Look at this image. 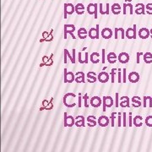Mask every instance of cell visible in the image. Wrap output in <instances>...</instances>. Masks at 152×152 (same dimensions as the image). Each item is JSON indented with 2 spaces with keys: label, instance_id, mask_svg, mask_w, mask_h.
<instances>
[{
  "label": "cell",
  "instance_id": "cell-1",
  "mask_svg": "<svg viewBox=\"0 0 152 152\" xmlns=\"http://www.w3.org/2000/svg\"><path fill=\"white\" fill-rule=\"evenodd\" d=\"M76 97V95L75 93H72V92H69L67 93L63 96V104L66 107H69V108H72V107H75L76 106L75 103V98H73L72 100H70L72 97Z\"/></svg>",
  "mask_w": 152,
  "mask_h": 152
},
{
  "label": "cell",
  "instance_id": "cell-2",
  "mask_svg": "<svg viewBox=\"0 0 152 152\" xmlns=\"http://www.w3.org/2000/svg\"><path fill=\"white\" fill-rule=\"evenodd\" d=\"M63 29H64V39H67V36L68 34H70L71 35V36H72V38L73 39H75V35H74V32H75V26H74V25H72V24H66V25H64V26H63Z\"/></svg>",
  "mask_w": 152,
  "mask_h": 152
},
{
  "label": "cell",
  "instance_id": "cell-3",
  "mask_svg": "<svg viewBox=\"0 0 152 152\" xmlns=\"http://www.w3.org/2000/svg\"><path fill=\"white\" fill-rule=\"evenodd\" d=\"M63 9H64V19H67L68 15H71L75 12V6L71 3L64 4Z\"/></svg>",
  "mask_w": 152,
  "mask_h": 152
},
{
  "label": "cell",
  "instance_id": "cell-4",
  "mask_svg": "<svg viewBox=\"0 0 152 152\" xmlns=\"http://www.w3.org/2000/svg\"><path fill=\"white\" fill-rule=\"evenodd\" d=\"M114 102L112 97H102V111L106 112L107 108H110L113 106Z\"/></svg>",
  "mask_w": 152,
  "mask_h": 152
},
{
  "label": "cell",
  "instance_id": "cell-5",
  "mask_svg": "<svg viewBox=\"0 0 152 152\" xmlns=\"http://www.w3.org/2000/svg\"><path fill=\"white\" fill-rule=\"evenodd\" d=\"M63 81L64 83H73L75 81V75L73 72H68L67 69H64Z\"/></svg>",
  "mask_w": 152,
  "mask_h": 152
},
{
  "label": "cell",
  "instance_id": "cell-6",
  "mask_svg": "<svg viewBox=\"0 0 152 152\" xmlns=\"http://www.w3.org/2000/svg\"><path fill=\"white\" fill-rule=\"evenodd\" d=\"M125 37L128 39H136V25H134L133 28H129L125 31Z\"/></svg>",
  "mask_w": 152,
  "mask_h": 152
},
{
  "label": "cell",
  "instance_id": "cell-7",
  "mask_svg": "<svg viewBox=\"0 0 152 152\" xmlns=\"http://www.w3.org/2000/svg\"><path fill=\"white\" fill-rule=\"evenodd\" d=\"M110 75L108 73L102 71V72H101L97 75V80L100 83H107L110 80Z\"/></svg>",
  "mask_w": 152,
  "mask_h": 152
},
{
  "label": "cell",
  "instance_id": "cell-8",
  "mask_svg": "<svg viewBox=\"0 0 152 152\" xmlns=\"http://www.w3.org/2000/svg\"><path fill=\"white\" fill-rule=\"evenodd\" d=\"M99 25H97L96 27L90 28L88 31V36L90 39L95 40V39H99Z\"/></svg>",
  "mask_w": 152,
  "mask_h": 152
},
{
  "label": "cell",
  "instance_id": "cell-9",
  "mask_svg": "<svg viewBox=\"0 0 152 152\" xmlns=\"http://www.w3.org/2000/svg\"><path fill=\"white\" fill-rule=\"evenodd\" d=\"M129 54L125 53V52H123V53H120L118 56V62L121 63H127L129 61Z\"/></svg>",
  "mask_w": 152,
  "mask_h": 152
},
{
  "label": "cell",
  "instance_id": "cell-10",
  "mask_svg": "<svg viewBox=\"0 0 152 152\" xmlns=\"http://www.w3.org/2000/svg\"><path fill=\"white\" fill-rule=\"evenodd\" d=\"M128 79H129V81L130 83H138L139 80V75L137 72L133 71V72H130V73L129 74Z\"/></svg>",
  "mask_w": 152,
  "mask_h": 152
},
{
  "label": "cell",
  "instance_id": "cell-11",
  "mask_svg": "<svg viewBox=\"0 0 152 152\" xmlns=\"http://www.w3.org/2000/svg\"><path fill=\"white\" fill-rule=\"evenodd\" d=\"M112 35H113V32L112 31V29L110 28H104L102 30V37L106 39V40H108L112 37Z\"/></svg>",
  "mask_w": 152,
  "mask_h": 152
},
{
  "label": "cell",
  "instance_id": "cell-12",
  "mask_svg": "<svg viewBox=\"0 0 152 152\" xmlns=\"http://www.w3.org/2000/svg\"><path fill=\"white\" fill-rule=\"evenodd\" d=\"M102 98L99 97H93L90 98V103L91 105V107H95V108H97V107H101L102 106Z\"/></svg>",
  "mask_w": 152,
  "mask_h": 152
},
{
  "label": "cell",
  "instance_id": "cell-13",
  "mask_svg": "<svg viewBox=\"0 0 152 152\" xmlns=\"http://www.w3.org/2000/svg\"><path fill=\"white\" fill-rule=\"evenodd\" d=\"M109 123H110V119L107 116H101L100 118H98V120H97V124H98L99 126H101L102 128L107 127V125L109 124Z\"/></svg>",
  "mask_w": 152,
  "mask_h": 152
},
{
  "label": "cell",
  "instance_id": "cell-14",
  "mask_svg": "<svg viewBox=\"0 0 152 152\" xmlns=\"http://www.w3.org/2000/svg\"><path fill=\"white\" fill-rule=\"evenodd\" d=\"M75 82L76 83H85V75L82 71H78L75 73Z\"/></svg>",
  "mask_w": 152,
  "mask_h": 152
},
{
  "label": "cell",
  "instance_id": "cell-15",
  "mask_svg": "<svg viewBox=\"0 0 152 152\" xmlns=\"http://www.w3.org/2000/svg\"><path fill=\"white\" fill-rule=\"evenodd\" d=\"M138 35L139 38H141V39H147L150 36L151 32H150L149 29H147V28H141L139 31Z\"/></svg>",
  "mask_w": 152,
  "mask_h": 152
},
{
  "label": "cell",
  "instance_id": "cell-16",
  "mask_svg": "<svg viewBox=\"0 0 152 152\" xmlns=\"http://www.w3.org/2000/svg\"><path fill=\"white\" fill-rule=\"evenodd\" d=\"M99 12L102 15H104V14L109 15V13H110V5H109V4L108 3L106 4V9H103V4L102 3L99 4Z\"/></svg>",
  "mask_w": 152,
  "mask_h": 152
},
{
  "label": "cell",
  "instance_id": "cell-17",
  "mask_svg": "<svg viewBox=\"0 0 152 152\" xmlns=\"http://www.w3.org/2000/svg\"><path fill=\"white\" fill-rule=\"evenodd\" d=\"M86 80L89 83H96L97 80V74L93 71H90L86 74Z\"/></svg>",
  "mask_w": 152,
  "mask_h": 152
},
{
  "label": "cell",
  "instance_id": "cell-18",
  "mask_svg": "<svg viewBox=\"0 0 152 152\" xmlns=\"http://www.w3.org/2000/svg\"><path fill=\"white\" fill-rule=\"evenodd\" d=\"M120 102H119V107L125 108V107H129V97H121L119 98Z\"/></svg>",
  "mask_w": 152,
  "mask_h": 152
},
{
  "label": "cell",
  "instance_id": "cell-19",
  "mask_svg": "<svg viewBox=\"0 0 152 152\" xmlns=\"http://www.w3.org/2000/svg\"><path fill=\"white\" fill-rule=\"evenodd\" d=\"M111 10H112V14H114V15H118V14L121 13V11H122V7H121V5L119 4L115 3V4H113L112 5Z\"/></svg>",
  "mask_w": 152,
  "mask_h": 152
},
{
  "label": "cell",
  "instance_id": "cell-20",
  "mask_svg": "<svg viewBox=\"0 0 152 152\" xmlns=\"http://www.w3.org/2000/svg\"><path fill=\"white\" fill-rule=\"evenodd\" d=\"M98 4H93V3H90L88 4V6L86 8V11H87V13L90 15H93V14H95L96 13V9L98 7Z\"/></svg>",
  "mask_w": 152,
  "mask_h": 152
},
{
  "label": "cell",
  "instance_id": "cell-21",
  "mask_svg": "<svg viewBox=\"0 0 152 152\" xmlns=\"http://www.w3.org/2000/svg\"><path fill=\"white\" fill-rule=\"evenodd\" d=\"M135 7L137 8V9H135V14H138V15L145 14V6L143 4L139 3L135 5Z\"/></svg>",
  "mask_w": 152,
  "mask_h": 152
},
{
  "label": "cell",
  "instance_id": "cell-22",
  "mask_svg": "<svg viewBox=\"0 0 152 152\" xmlns=\"http://www.w3.org/2000/svg\"><path fill=\"white\" fill-rule=\"evenodd\" d=\"M107 61L109 63H115L117 62V59H118V56L116 55V53H113V52H111L109 53L107 55Z\"/></svg>",
  "mask_w": 152,
  "mask_h": 152
},
{
  "label": "cell",
  "instance_id": "cell-23",
  "mask_svg": "<svg viewBox=\"0 0 152 152\" xmlns=\"http://www.w3.org/2000/svg\"><path fill=\"white\" fill-rule=\"evenodd\" d=\"M88 36V31L85 28H80L78 31V37L81 40L85 39Z\"/></svg>",
  "mask_w": 152,
  "mask_h": 152
},
{
  "label": "cell",
  "instance_id": "cell-24",
  "mask_svg": "<svg viewBox=\"0 0 152 152\" xmlns=\"http://www.w3.org/2000/svg\"><path fill=\"white\" fill-rule=\"evenodd\" d=\"M85 11V7L84 5L83 4L81 3H79L75 5V13L79 15H81V14H84Z\"/></svg>",
  "mask_w": 152,
  "mask_h": 152
},
{
  "label": "cell",
  "instance_id": "cell-25",
  "mask_svg": "<svg viewBox=\"0 0 152 152\" xmlns=\"http://www.w3.org/2000/svg\"><path fill=\"white\" fill-rule=\"evenodd\" d=\"M100 53H92L90 55V61L92 63H98L100 62Z\"/></svg>",
  "mask_w": 152,
  "mask_h": 152
},
{
  "label": "cell",
  "instance_id": "cell-26",
  "mask_svg": "<svg viewBox=\"0 0 152 152\" xmlns=\"http://www.w3.org/2000/svg\"><path fill=\"white\" fill-rule=\"evenodd\" d=\"M76 122H75V126L76 127H85V118L82 115H80V116H77L75 118Z\"/></svg>",
  "mask_w": 152,
  "mask_h": 152
},
{
  "label": "cell",
  "instance_id": "cell-27",
  "mask_svg": "<svg viewBox=\"0 0 152 152\" xmlns=\"http://www.w3.org/2000/svg\"><path fill=\"white\" fill-rule=\"evenodd\" d=\"M133 124L134 125L135 127H137V128L141 127L143 124V118H142V117L141 116H136L135 118H134Z\"/></svg>",
  "mask_w": 152,
  "mask_h": 152
},
{
  "label": "cell",
  "instance_id": "cell-28",
  "mask_svg": "<svg viewBox=\"0 0 152 152\" xmlns=\"http://www.w3.org/2000/svg\"><path fill=\"white\" fill-rule=\"evenodd\" d=\"M86 121H87V124L89 127H95L97 126V124H98L96 121V117L94 116H89L88 118H86Z\"/></svg>",
  "mask_w": 152,
  "mask_h": 152
},
{
  "label": "cell",
  "instance_id": "cell-29",
  "mask_svg": "<svg viewBox=\"0 0 152 152\" xmlns=\"http://www.w3.org/2000/svg\"><path fill=\"white\" fill-rule=\"evenodd\" d=\"M132 102H133V106L134 107H141V98L139 97H134L132 98Z\"/></svg>",
  "mask_w": 152,
  "mask_h": 152
},
{
  "label": "cell",
  "instance_id": "cell-30",
  "mask_svg": "<svg viewBox=\"0 0 152 152\" xmlns=\"http://www.w3.org/2000/svg\"><path fill=\"white\" fill-rule=\"evenodd\" d=\"M121 33V38L124 39L125 38V31L123 28H115V39L117 40L118 38V33Z\"/></svg>",
  "mask_w": 152,
  "mask_h": 152
},
{
  "label": "cell",
  "instance_id": "cell-31",
  "mask_svg": "<svg viewBox=\"0 0 152 152\" xmlns=\"http://www.w3.org/2000/svg\"><path fill=\"white\" fill-rule=\"evenodd\" d=\"M143 59L145 61V63H152V53H145L143 55Z\"/></svg>",
  "mask_w": 152,
  "mask_h": 152
},
{
  "label": "cell",
  "instance_id": "cell-32",
  "mask_svg": "<svg viewBox=\"0 0 152 152\" xmlns=\"http://www.w3.org/2000/svg\"><path fill=\"white\" fill-rule=\"evenodd\" d=\"M67 125H68V127H72V126L75 125V118H74V117H72V116H68Z\"/></svg>",
  "mask_w": 152,
  "mask_h": 152
},
{
  "label": "cell",
  "instance_id": "cell-33",
  "mask_svg": "<svg viewBox=\"0 0 152 152\" xmlns=\"http://www.w3.org/2000/svg\"><path fill=\"white\" fill-rule=\"evenodd\" d=\"M88 98H89V97H88V94H87V93H85L83 97L84 102H85V103H84V106H85V108H88V107H89V104H88Z\"/></svg>",
  "mask_w": 152,
  "mask_h": 152
},
{
  "label": "cell",
  "instance_id": "cell-34",
  "mask_svg": "<svg viewBox=\"0 0 152 152\" xmlns=\"http://www.w3.org/2000/svg\"><path fill=\"white\" fill-rule=\"evenodd\" d=\"M115 75H116V69H112L111 71V81L112 83H115Z\"/></svg>",
  "mask_w": 152,
  "mask_h": 152
},
{
  "label": "cell",
  "instance_id": "cell-35",
  "mask_svg": "<svg viewBox=\"0 0 152 152\" xmlns=\"http://www.w3.org/2000/svg\"><path fill=\"white\" fill-rule=\"evenodd\" d=\"M145 124L148 127H152V116H148L145 118Z\"/></svg>",
  "mask_w": 152,
  "mask_h": 152
},
{
  "label": "cell",
  "instance_id": "cell-36",
  "mask_svg": "<svg viewBox=\"0 0 152 152\" xmlns=\"http://www.w3.org/2000/svg\"><path fill=\"white\" fill-rule=\"evenodd\" d=\"M145 9H146V14H152V4H148L145 7Z\"/></svg>",
  "mask_w": 152,
  "mask_h": 152
},
{
  "label": "cell",
  "instance_id": "cell-37",
  "mask_svg": "<svg viewBox=\"0 0 152 152\" xmlns=\"http://www.w3.org/2000/svg\"><path fill=\"white\" fill-rule=\"evenodd\" d=\"M116 116V113L115 112H112V115H111V126L113 128L115 126V117Z\"/></svg>",
  "mask_w": 152,
  "mask_h": 152
},
{
  "label": "cell",
  "instance_id": "cell-38",
  "mask_svg": "<svg viewBox=\"0 0 152 152\" xmlns=\"http://www.w3.org/2000/svg\"><path fill=\"white\" fill-rule=\"evenodd\" d=\"M68 49H64V52H63V62L64 63H68Z\"/></svg>",
  "mask_w": 152,
  "mask_h": 152
},
{
  "label": "cell",
  "instance_id": "cell-39",
  "mask_svg": "<svg viewBox=\"0 0 152 152\" xmlns=\"http://www.w3.org/2000/svg\"><path fill=\"white\" fill-rule=\"evenodd\" d=\"M49 103H50L49 101H48V100H44V101L42 102V107H40V111H42L43 109H45V108L48 106Z\"/></svg>",
  "mask_w": 152,
  "mask_h": 152
},
{
  "label": "cell",
  "instance_id": "cell-40",
  "mask_svg": "<svg viewBox=\"0 0 152 152\" xmlns=\"http://www.w3.org/2000/svg\"><path fill=\"white\" fill-rule=\"evenodd\" d=\"M127 82V70L126 69H123V83Z\"/></svg>",
  "mask_w": 152,
  "mask_h": 152
},
{
  "label": "cell",
  "instance_id": "cell-41",
  "mask_svg": "<svg viewBox=\"0 0 152 152\" xmlns=\"http://www.w3.org/2000/svg\"><path fill=\"white\" fill-rule=\"evenodd\" d=\"M119 94H118V92L115 94V107H119Z\"/></svg>",
  "mask_w": 152,
  "mask_h": 152
},
{
  "label": "cell",
  "instance_id": "cell-42",
  "mask_svg": "<svg viewBox=\"0 0 152 152\" xmlns=\"http://www.w3.org/2000/svg\"><path fill=\"white\" fill-rule=\"evenodd\" d=\"M118 83H123V80H122V71H121V69H118Z\"/></svg>",
  "mask_w": 152,
  "mask_h": 152
},
{
  "label": "cell",
  "instance_id": "cell-43",
  "mask_svg": "<svg viewBox=\"0 0 152 152\" xmlns=\"http://www.w3.org/2000/svg\"><path fill=\"white\" fill-rule=\"evenodd\" d=\"M126 116H127V114H126V112H124L123 113V127H126L127 126V122H126Z\"/></svg>",
  "mask_w": 152,
  "mask_h": 152
},
{
  "label": "cell",
  "instance_id": "cell-44",
  "mask_svg": "<svg viewBox=\"0 0 152 152\" xmlns=\"http://www.w3.org/2000/svg\"><path fill=\"white\" fill-rule=\"evenodd\" d=\"M118 126L119 127V128H121V127H122V116H121V113H120V112L118 113Z\"/></svg>",
  "mask_w": 152,
  "mask_h": 152
},
{
  "label": "cell",
  "instance_id": "cell-45",
  "mask_svg": "<svg viewBox=\"0 0 152 152\" xmlns=\"http://www.w3.org/2000/svg\"><path fill=\"white\" fill-rule=\"evenodd\" d=\"M72 63H75V49H72Z\"/></svg>",
  "mask_w": 152,
  "mask_h": 152
},
{
  "label": "cell",
  "instance_id": "cell-46",
  "mask_svg": "<svg viewBox=\"0 0 152 152\" xmlns=\"http://www.w3.org/2000/svg\"><path fill=\"white\" fill-rule=\"evenodd\" d=\"M127 9H128V5H127V4H124V5H123V14H128L127 13Z\"/></svg>",
  "mask_w": 152,
  "mask_h": 152
},
{
  "label": "cell",
  "instance_id": "cell-47",
  "mask_svg": "<svg viewBox=\"0 0 152 152\" xmlns=\"http://www.w3.org/2000/svg\"><path fill=\"white\" fill-rule=\"evenodd\" d=\"M105 53H106V50L105 49H102V63H105Z\"/></svg>",
  "mask_w": 152,
  "mask_h": 152
},
{
  "label": "cell",
  "instance_id": "cell-48",
  "mask_svg": "<svg viewBox=\"0 0 152 152\" xmlns=\"http://www.w3.org/2000/svg\"><path fill=\"white\" fill-rule=\"evenodd\" d=\"M128 6L129 8V14H134V9H133V4H128Z\"/></svg>",
  "mask_w": 152,
  "mask_h": 152
},
{
  "label": "cell",
  "instance_id": "cell-49",
  "mask_svg": "<svg viewBox=\"0 0 152 152\" xmlns=\"http://www.w3.org/2000/svg\"><path fill=\"white\" fill-rule=\"evenodd\" d=\"M67 119H68V114L67 112H64V127L67 128L68 125H67Z\"/></svg>",
  "mask_w": 152,
  "mask_h": 152
},
{
  "label": "cell",
  "instance_id": "cell-50",
  "mask_svg": "<svg viewBox=\"0 0 152 152\" xmlns=\"http://www.w3.org/2000/svg\"><path fill=\"white\" fill-rule=\"evenodd\" d=\"M53 108V102H52V101L50 102V103H49V105L45 108V110H52Z\"/></svg>",
  "mask_w": 152,
  "mask_h": 152
},
{
  "label": "cell",
  "instance_id": "cell-51",
  "mask_svg": "<svg viewBox=\"0 0 152 152\" xmlns=\"http://www.w3.org/2000/svg\"><path fill=\"white\" fill-rule=\"evenodd\" d=\"M82 97H81V94H80V97H79V99H78V107H81V101H82Z\"/></svg>",
  "mask_w": 152,
  "mask_h": 152
},
{
  "label": "cell",
  "instance_id": "cell-52",
  "mask_svg": "<svg viewBox=\"0 0 152 152\" xmlns=\"http://www.w3.org/2000/svg\"><path fill=\"white\" fill-rule=\"evenodd\" d=\"M49 35H50V33H48V31H44V32H43L42 36H43V39L45 40V42H46V39H47V38L49 36Z\"/></svg>",
  "mask_w": 152,
  "mask_h": 152
},
{
  "label": "cell",
  "instance_id": "cell-53",
  "mask_svg": "<svg viewBox=\"0 0 152 152\" xmlns=\"http://www.w3.org/2000/svg\"><path fill=\"white\" fill-rule=\"evenodd\" d=\"M144 54L142 53H137V58H136V63H139V58H140V56H143Z\"/></svg>",
  "mask_w": 152,
  "mask_h": 152
},
{
  "label": "cell",
  "instance_id": "cell-54",
  "mask_svg": "<svg viewBox=\"0 0 152 152\" xmlns=\"http://www.w3.org/2000/svg\"><path fill=\"white\" fill-rule=\"evenodd\" d=\"M53 40V36L52 35V33H50V35H49L48 37V38L46 39V42H52Z\"/></svg>",
  "mask_w": 152,
  "mask_h": 152
},
{
  "label": "cell",
  "instance_id": "cell-55",
  "mask_svg": "<svg viewBox=\"0 0 152 152\" xmlns=\"http://www.w3.org/2000/svg\"><path fill=\"white\" fill-rule=\"evenodd\" d=\"M53 61L52 57H51V58H49V60L48 61V63H46V66H51V65L53 64Z\"/></svg>",
  "mask_w": 152,
  "mask_h": 152
},
{
  "label": "cell",
  "instance_id": "cell-56",
  "mask_svg": "<svg viewBox=\"0 0 152 152\" xmlns=\"http://www.w3.org/2000/svg\"><path fill=\"white\" fill-rule=\"evenodd\" d=\"M129 127H132V125H133V118H132V116L131 115H129Z\"/></svg>",
  "mask_w": 152,
  "mask_h": 152
},
{
  "label": "cell",
  "instance_id": "cell-57",
  "mask_svg": "<svg viewBox=\"0 0 152 152\" xmlns=\"http://www.w3.org/2000/svg\"><path fill=\"white\" fill-rule=\"evenodd\" d=\"M148 100V97H143V107H146V101Z\"/></svg>",
  "mask_w": 152,
  "mask_h": 152
},
{
  "label": "cell",
  "instance_id": "cell-58",
  "mask_svg": "<svg viewBox=\"0 0 152 152\" xmlns=\"http://www.w3.org/2000/svg\"><path fill=\"white\" fill-rule=\"evenodd\" d=\"M68 57H69V58L70 59V61L72 63V60H73V58H72V55H70V53H69V52L68 53Z\"/></svg>",
  "mask_w": 152,
  "mask_h": 152
},
{
  "label": "cell",
  "instance_id": "cell-59",
  "mask_svg": "<svg viewBox=\"0 0 152 152\" xmlns=\"http://www.w3.org/2000/svg\"><path fill=\"white\" fill-rule=\"evenodd\" d=\"M150 32H151V34L152 35V29H151V31H150ZM151 37H152V36H151Z\"/></svg>",
  "mask_w": 152,
  "mask_h": 152
}]
</instances>
